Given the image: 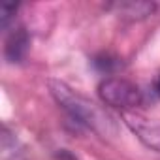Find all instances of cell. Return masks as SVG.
I'll return each mask as SVG.
<instances>
[{"mask_svg": "<svg viewBox=\"0 0 160 160\" xmlns=\"http://www.w3.org/2000/svg\"><path fill=\"white\" fill-rule=\"evenodd\" d=\"M98 96L106 106L117 108L121 111H134L143 104L141 89L124 77H106L104 81H100Z\"/></svg>", "mask_w": 160, "mask_h": 160, "instance_id": "obj_2", "label": "cell"}, {"mask_svg": "<svg viewBox=\"0 0 160 160\" xmlns=\"http://www.w3.org/2000/svg\"><path fill=\"white\" fill-rule=\"evenodd\" d=\"M108 10L113 15H117L121 21L136 23L151 17L156 12V4L147 2V0H117V2L108 4Z\"/></svg>", "mask_w": 160, "mask_h": 160, "instance_id": "obj_4", "label": "cell"}, {"mask_svg": "<svg viewBox=\"0 0 160 160\" xmlns=\"http://www.w3.org/2000/svg\"><path fill=\"white\" fill-rule=\"evenodd\" d=\"M154 89H156V92L160 94V75H158V79H156V83H154Z\"/></svg>", "mask_w": 160, "mask_h": 160, "instance_id": "obj_8", "label": "cell"}, {"mask_svg": "<svg viewBox=\"0 0 160 160\" xmlns=\"http://www.w3.org/2000/svg\"><path fill=\"white\" fill-rule=\"evenodd\" d=\"M28 47H30V36L27 32V28L23 27H17L10 32L8 40H6V45H4V57L8 62L15 64V62H21L27 53H28Z\"/></svg>", "mask_w": 160, "mask_h": 160, "instance_id": "obj_5", "label": "cell"}, {"mask_svg": "<svg viewBox=\"0 0 160 160\" xmlns=\"http://www.w3.org/2000/svg\"><path fill=\"white\" fill-rule=\"evenodd\" d=\"M94 66L100 70V72H113V70H117L119 66H121V60L117 58V57H111V55H108V53H104V55H98L96 58H94Z\"/></svg>", "mask_w": 160, "mask_h": 160, "instance_id": "obj_6", "label": "cell"}, {"mask_svg": "<svg viewBox=\"0 0 160 160\" xmlns=\"http://www.w3.org/2000/svg\"><path fill=\"white\" fill-rule=\"evenodd\" d=\"M17 8H19L17 4H2L0 6V25H2V28H8V25L13 19Z\"/></svg>", "mask_w": 160, "mask_h": 160, "instance_id": "obj_7", "label": "cell"}, {"mask_svg": "<svg viewBox=\"0 0 160 160\" xmlns=\"http://www.w3.org/2000/svg\"><path fill=\"white\" fill-rule=\"evenodd\" d=\"M47 85H49V92H51L53 100L70 115L72 121L87 126L89 130H92L104 138L113 136L117 132L115 119L109 115V111L106 108L98 106L85 94L73 91L68 83L60 81V79H49Z\"/></svg>", "mask_w": 160, "mask_h": 160, "instance_id": "obj_1", "label": "cell"}, {"mask_svg": "<svg viewBox=\"0 0 160 160\" xmlns=\"http://www.w3.org/2000/svg\"><path fill=\"white\" fill-rule=\"evenodd\" d=\"M122 121L147 149L160 152V124L156 121L136 111H122Z\"/></svg>", "mask_w": 160, "mask_h": 160, "instance_id": "obj_3", "label": "cell"}]
</instances>
